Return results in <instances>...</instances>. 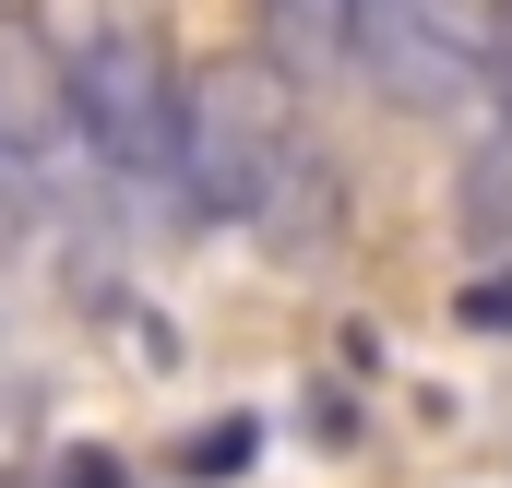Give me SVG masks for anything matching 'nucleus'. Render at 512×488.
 <instances>
[{
    "label": "nucleus",
    "instance_id": "5",
    "mask_svg": "<svg viewBox=\"0 0 512 488\" xmlns=\"http://www.w3.org/2000/svg\"><path fill=\"white\" fill-rule=\"evenodd\" d=\"M274 84H346V0H251Z\"/></svg>",
    "mask_w": 512,
    "mask_h": 488
},
{
    "label": "nucleus",
    "instance_id": "3",
    "mask_svg": "<svg viewBox=\"0 0 512 488\" xmlns=\"http://www.w3.org/2000/svg\"><path fill=\"white\" fill-rule=\"evenodd\" d=\"M60 155V60L24 12H0V179H36Z\"/></svg>",
    "mask_w": 512,
    "mask_h": 488
},
{
    "label": "nucleus",
    "instance_id": "2",
    "mask_svg": "<svg viewBox=\"0 0 512 488\" xmlns=\"http://www.w3.org/2000/svg\"><path fill=\"white\" fill-rule=\"evenodd\" d=\"M346 72L370 96H393V108H453L477 60H453L417 0H346Z\"/></svg>",
    "mask_w": 512,
    "mask_h": 488
},
{
    "label": "nucleus",
    "instance_id": "6",
    "mask_svg": "<svg viewBox=\"0 0 512 488\" xmlns=\"http://www.w3.org/2000/svg\"><path fill=\"white\" fill-rule=\"evenodd\" d=\"M251 453H262V417H203V429H191L167 465H179V477H203V488H227L239 465H251Z\"/></svg>",
    "mask_w": 512,
    "mask_h": 488
},
{
    "label": "nucleus",
    "instance_id": "8",
    "mask_svg": "<svg viewBox=\"0 0 512 488\" xmlns=\"http://www.w3.org/2000/svg\"><path fill=\"white\" fill-rule=\"evenodd\" d=\"M453 310H465V322H489V334H512V274H489V286H465Z\"/></svg>",
    "mask_w": 512,
    "mask_h": 488
},
{
    "label": "nucleus",
    "instance_id": "1",
    "mask_svg": "<svg viewBox=\"0 0 512 488\" xmlns=\"http://www.w3.org/2000/svg\"><path fill=\"white\" fill-rule=\"evenodd\" d=\"M179 120H191V72H179L167 24L108 12V24L60 60V131H84L96 167H120V179H167V167H179Z\"/></svg>",
    "mask_w": 512,
    "mask_h": 488
},
{
    "label": "nucleus",
    "instance_id": "10",
    "mask_svg": "<svg viewBox=\"0 0 512 488\" xmlns=\"http://www.w3.org/2000/svg\"><path fill=\"white\" fill-rule=\"evenodd\" d=\"M489 12H512V0H489Z\"/></svg>",
    "mask_w": 512,
    "mask_h": 488
},
{
    "label": "nucleus",
    "instance_id": "7",
    "mask_svg": "<svg viewBox=\"0 0 512 488\" xmlns=\"http://www.w3.org/2000/svg\"><path fill=\"white\" fill-rule=\"evenodd\" d=\"M453 215H465V239H477V227H489V239H512V155H477V167H465Z\"/></svg>",
    "mask_w": 512,
    "mask_h": 488
},
{
    "label": "nucleus",
    "instance_id": "9",
    "mask_svg": "<svg viewBox=\"0 0 512 488\" xmlns=\"http://www.w3.org/2000/svg\"><path fill=\"white\" fill-rule=\"evenodd\" d=\"M60 488H131V465H120V453H72V465H60Z\"/></svg>",
    "mask_w": 512,
    "mask_h": 488
},
{
    "label": "nucleus",
    "instance_id": "4",
    "mask_svg": "<svg viewBox=\"0 0 512 488\" xmlns=\"http://www.w3.org/2000/svg\"><path fill=\"white\" fill-rule=\"evenodd\" d=\"M251 227L274 250H334V227H346V179H334V155L322 143H274V167H262V191H251Z\"/></svg>",
    "mask_w": 512,
    "mask_h": 488
}]
</instances>
